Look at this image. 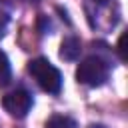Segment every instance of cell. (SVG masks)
<instances>
[{
    "label": "cell",
    "mask_w": 128,
    "mask_h": 128,
    "mask_svg": "<svg viewBox=\"0 0 128 128\" xmlns=\"http://www.w3.org/2000/svg\"><path fill=\"white\" fill-rule=\"evenodd\" d=\"M124 38L126 36H120V40H118V52H120V60H124L126 56H124Z\"/></svg>",
    "instance_id": "obj_8"
},
{
    "label": "cell",
    "mask_w": 128,
    "mask_h": 128,
    "mask_svg": "<svg viewBox=\"0 0 128 128\" xmlns=\"http://www.w3.org/2000/svg\"><path fill=\"white\" fill-rule=\"evenodd\" d=\"M8 22H10V10H8V8H6V6L0 2V38L4 36Z\"/></svg>",
    "instance_id": "obj_7"
},
{
    "label": "cell",
    "mask_w": 128,
    "mask_h": 128,
    "mask_svg": "<svg viewBox=\"0 0 128 128\" xmlns=\"http://www.w3.org/2000/svg\"><path fill=\"white\" fill-rule=\"evenodd\" d=\"M28 72L36 80V84L48 92V94H58L62 90V74L56 66H52L46 58H34L28 62Z\"/></svg>",
    "instance_id": "obj_1"
},
{
    "label": "cell",
    "mask_w": 128,
    "mask_h": 128,
    "mask_svg": "<svg viewBox=\"0 0 128 128\" xmlns=\"http://www.w3.org/2000/svg\"><path fill=\"white\" fill-rule=\"evenodd\" d=\"M80 52H82V44H80V40H78L76 36H68V38L62 40L60 58H64V60H68V62H74V60H78Z\"/></svg>",
    "instance_id": "obj_4"
},
{
    "label": "cell",
    "mask_w": 128,
    "mask_h": 128,
    "mask_svg": "<svg viewBox=\"0 0 128 128\" xmlns=\"http://www.w3.org/2000/svg\"><path fill=\"white\" fill-rule=\"evenodd\" d=\"M28 2H36V0H28Z\"/></svg>",
    "instance_id": "obj_10"
},
{
    "label": "cell",
    "mask_w": 128,
    "mask_h": 128,
    "mask_svg": "<svg viewBox=\"0 0 128 128\" xmlns=\"http://www.w3.org/2000/svg\"><path fill=\"white\" fill-rule=\"evenodd\" d=\"M2 106L4 110L14 116V118H24L30 108H32V94L24 88H18V90H12L8 92L4 98H2Z\"/></svg>",
    "instance_id": "obj_3"
},
{
    "label": "cell",
    "mask_w": 128,
    "mask_h": 128,
    "mask_svg": "<svg viewBox=\"0 0 128 128\" xmlns=\"http://www.w3.org/2000/svg\"><path fill=\"white\" fill-rule=\"evenodd\" d=\"M12 78V68H10V60L4 52H0V86H6Z\"/></svg>",
    "instance_id": "obj_5"
},
{
    "label": "cell",
    "mask_w": 128,
    "mask_h": 128,
    "mask_svg": "<svg viewBox=\"0 0 128 128\" xmlns=\"http://www.w3.org/2000/svg\"><path fill=\"white\" fill-rule=\"evenodd\" d=\"M90 2H94V4H100V6H106L110 0H90Z\"/></svg>",
    "instance_id": "obj_9"
},
{
    "label": "cell",
    "mask_w": 128,
    "mask_h": 128,
    "mask_svg": "<svg viewBox=\"0 0 128 128\" xmlns=\"http://www.w3.org/2000/svg\"><path fill=\"white\" fill-rule=\"evenodd\" d=\"M108 76H110V64L100 56H88L76 68V80L90 88L102 86L108 80Z\"/></svg>",
    "instance_id": "obj_2"
},
{
    "label": "cell",
    "mask_w": 128,
    "mask_h": 128,
    "mask_svg": "<svg viewBox=\"0 0 128 128\" xmlns=\"http://www.w3.org/2000/svg\"><path fill=\"white\" fill-rule=\"evenodd\" d=\"M46 128H76V122H74L72 118H68V116L56 114V116H52V118L46 122Z\"/></svg>",
    "instance_id": "obj_6"
}]
</instances>
